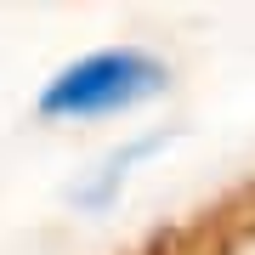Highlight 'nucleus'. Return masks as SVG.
I'll return each instance as SVG.
<instances>
[{
  "instance_id": "1",
  "label": "nucleus",
  "mask_w": 255,
  "mask_h": 255,
  "mask_svg": "<svg viewBox=\"0 0 255 255\" xmlns=\"http://www.w3.org/2000/svg\"><path fill=\"white\" fill-rule=\"evenodd\" d=\"M164 63L142 46H97L85 57H68L63 68L40 85V119H74V125H91V119H114L130 114L142 102H153L164 91Z\"/></svg>"
}]
</instances>
